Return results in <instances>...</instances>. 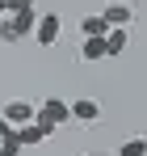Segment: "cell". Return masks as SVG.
<instances>
[{
	"label": "cell",
	"instance_id": "obj_2",
	"mask_svg": "<svg viewBox=\"0 0 147 156\" xmlns=\"http://www.w3.org/2000/svg\"><path fill=\"white\" fill-rule=\"evenodd\" d=\"M34 38H38V47H55V42L63 38V17H59V13H46V17H38V26H34Z\"/></svg>",
	"mask_w": 147,
	"mask_h": 156
},
{
	"label": "cell",
	"instance_id": "obj_3",
	"mask_svg": "<svg viewBox=\"0 0 147 156\" xmlns=\"http://www.w3.org/2000/svg\"><path fill=\"white\" fill-rule=\"evenodd\" d=\"M101 17H105L109 30H130V21H135V4H126V0H109Z\"/></svg>",
	"mask_w": 147,
	"mask_h": 156
},
{
	"label": "cell",
	"instance_id": "obj_12",
	"mask_svg": "<svg viewBox=\"0 0 147 156\" xmlns=\"http://www.w3.org/2000/svg\"><path fill=\"white\" fill-rule=\"evenodd\" d=\"M0 42H21V34H17V26H13V17L0 21Z\"/></svg>",
	"mask_w": 147,
	"mask_h": 156
},
{
	"label": "cell",
	"instance_id": "obj_13",
	"mask_svg": "<svg viewBox=\"0 0 147 156\" xmlns=\"http://www.w3.org/2000/svg\"><path fill=\"white\" fill-rule=\"evenodd\" d=\"M25 9H34V0H4V13H25Z\"/></svg>",
	"mask_w": 147,
	"mask_h": 156
},
{
	"label": "cell",
	"instance_id": "obj_5",
	"mask_svg": "<svg viewBox=\"0 0 147 156\" xmlns=\"http://www.w3.org/2000/svg\"><path fill=\"white\" fill-rule=\"evenodd\" d=\"M72 118H76V122H97V118H101V101H93V97L72 101Z\"/></svg>",
	"mask_w": 147,
	"mask_h": 156
},
{
	"label": "cell",
	"instance_id": "obj_14",
	"mask_svg": "<svg viewBox=\"0 0 147 156\" xmlns=\"http://www.w3.org/2000/svg\"><path fill=\"white\" fill-rule=\"evenodd\" d=\"M9 131H13V127H9V122L0 118V144H4V135H9Z\"/></svg>",
	"mask_w": 147,
	"mask_h": 156
},
{
	"label": "cell",
	"instance_id": "obj_6",
	"mask_svg": "<svg viewBox=\"0 0 147 156\" xmlns=\"http://www.w3.org/2000/svg\"><path fill=\"white\" fill-rule=\"evenodd\" d=\"M17 131V139H21V148H38V144H42V139H50L46 131L38 127V122H25V127H13Z\"/></svg>",
	"mask_w": 147,
	"mask_h": 156
},
{
	"label": "cell",
	"instance_id": "obj_7",
	"mask_svg": "<svg viewBox=\"0 0 147 156\" xmlns=\"http://www.w3.org/2000/svg\"><path fill=\"white\" fill-rule=\"evenodd\" d=\"M80 34H84V38H105L109 26H105V17H101V13H88V17L80 21Z\"/></svg>",
	"mask_w": 147,
	"mask_h": 156
},
{
	"label": "cell",
	"instance_id": "obj_17",
	"mask_svg": "<svg viewBox=\"0 0 147 156\" xmlns=\"http://www.w3.org/2000/svg\"><path fill=\"white\" fill-rule=\"evenodd\" d=\"M93 156H105V152H93Z\"/></svg>",
	"mask_w": 147,
	"mask_h": 156
},
{
	"label": "cell",
	"instance_id": "obj_15",
	"mask_svg": "<svg viewBox=\"0 0 147 156\" xmlns=\"http://www.w3.org/2000/svg\"><path fill=\"white\" fill-rule=\"evenodd\" d=\"M0 156H13V152H9V148H0Z\"/></svg>",
	"mask_w": 147,
	"mask_h": 156
},
{
	"label": "cell",
	"instance_id": "obj_11",
	"mask_svg": "<svg viewBox=\"0 0 147 156\" xmlns=\"http://www.w3.org/2000/svg\"><path fill=\"white\" fill-rule=\"evenodd\" d=\"M118 156H147V135H135V139H126L122 148H118Z\"/></svg>",
	"mask_w": 147,
	"mask_h": 156
},
{
	"label": "cell",
	"instance_id": "obj_9",
	"mask_svg": "<svg viewBox=\"0 0 147 156\" xmlns=\"http://www.w3.org/2000/svg\"><path fill=\"white\" fill-rule=\"evenodd\" d=\"M80 59H84V63L105 59V38H84V42H80Z\"/></svg>",
	"mask_w": 147,
	"mask_h": 156
},
{
	"label": "cell",
	"instance_id": "obj_8",
	"mask_svg": "<svg viewBox=\"0 0 147 156\" xmlns=\"http://www.w3.org/2000/svg\"><path fill=\"white\" fill-rule=\"evenodd\" d=\"M126 42H130V30H109V34H105V59H109V55H122Z\"/></svg>",
	"mask_w": 147,
	"mask_h": 156
},
{
	"label": "cell",
	"instance_id": "obj_1",
	"mask_svg": "<svg viewBox=\"0 0 147 156\" xmlns=\"http://www.w3.org/2000/svg\"><path fill=\"white\" fill-rule=\"evenodd\" d=\"M34 122L46 131V135H55L63 122H72V105H67V101H59V97H46V101L34 110Z\"/></svg>",
	"mask_w": 147,
	"mask_h": 156
},
{
	"label": "cell",
	"instance_id": "obj_4",
	"mask_svg": "<svg viewBox=\"0 0 147 156\" xmlns=\"http://www.w3.org/2000/svg\"><path fill=\"white\" fill-rule=\"evenodd\" d=\"M34 110H38L34 101H21V97H17V101H4V114H0V118H4L9 127H25V122H34Z\"/></svg>",
	"mask_w": 147,
	"mask_h": 156
},
{
	"label": "cell",
	"instance_id": "obj_16",
	"mask_svg": "<svg viewBox=\"0 0 147 156\" xmlns=\"http://www.w3.org/2000/svg\"><path fill=\"white\" fill-rule=\"evenodd\" d=\"M0 13H4V0H0Z\"/></svg>",
	"mask_w": 147,
	"mask_h": 156
},
{
	"label": "cell",
	"instance_id": "obj_10",
	"mask_svg": "<svg viewBox=\"0 0 147 156\" xmlns=\"http://www.w3.org/2000/svg\"><path fill=\"white\" fill-rule=\"evenodd\" d=\"M13 26H17V34H34V26H38V13L34 9H25V13H13Z\"/></svg>",
	"mask_w": 147,
	"mask_h": 156
}]
</instances>
